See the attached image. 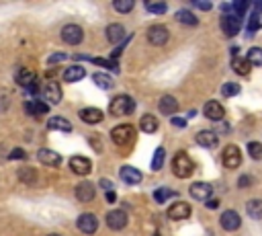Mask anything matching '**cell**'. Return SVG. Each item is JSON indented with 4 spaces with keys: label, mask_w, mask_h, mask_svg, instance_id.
<instances>
[{
    "label": "cell",
    "mask_w": 262,
    "mask_h": 236,
    "mask_svg": "<svg viewBox=\"0 0 262 236\" xmlns=\"http://www.w3.org/2000/svg\"><path fill=\"white\" fill-rule=\"evenodd\" d=\"M111 140L119 148L131 146L135 142V128L131 126V123H121V126H115L111 130Z\"/></svg>",
    "instance_id": "cell-1"
},
{
    "label": "cell",
    "mask_w": 262,
    "mask_h": 236,
    "mask_svg": "<svg viewBox=\"0 0 262 236\" xmlns=\"http://www.w3.org/2000/svg\"><path fill=\"white\" fill-rule=\"evenodd\" d=\"M135 111V101L129 94H117L115 99L109 103V113L115 117H123V115H131Z\"/></svg>",
    "instance_id": "cell-2"
},
{
    "label": "cell",
    "mask_w": 262,
    "mask_h": 236,
    "mask_svg": "<svg viewBox=\"0 0 262 236\" xmlns=\"http://www.w3.org/2000/svg\"><path fill=\"white\" fill-rule=\"evenodd\" d=\"M195 171V162L192 158L187 154V152H176L174 158H172V173L178 177V179H187L192 175Z\"/></svg>",
    "instance_id": "cell-3"
},
{
    "label": "cell",
    "mask_w": 262,
    "mask_h": 236,
    "mask_svg": "<svg viewBox=\"0 0 262 236\" xmlns=\"http://www.w3.org/2000/svg\"><path fill=\"white\" fill-rule=\"evenodd\" d=\"M222 160H224V166H225V169H229V171L238 169V166L242 164V152H240V148L233 146V144L225 146V148H224V154H222Z\"/></svg>",
    "instance_id": "cell-4"
},
{
    "label": "cell",
    "mask_w": 262,
    "mask_h": 236,
    "mask_svg": "<svg viewBox=\"0 0 262 236\" xmlns=\"http://www.w3.org/2000/svg\"><path fill=\"white\" fill-rule=\"evenodd\" d=\"M219 25H222V31L227 35V37H233L240 33V27H242V21L238 15H233V12H225V15L222 17V21H219Z\"/></svg>",
    "instance_id": "cell-5"
},
{
    "label": "cell",
    "mask_w": 262,
    "mask_h": 236,
    "mask_svg": "<svg viewBox=\"0 0 262 236\" xmlns=\"http://www.w3.org/2000/svg\"><path fill=\"white\" fill-rule=\"evenodd\" d=\"M170 37V31H168V27H164V25H151L150 29H148V41L151 46H164L168 41Z\"/></svg>",
    "instance_id": "cell-6"
},
{
    "label": "cell",
    "mask_w": 262,
    "mask_h": 236,
    "mask_svg": "<svg viewBox=\"0 0 262 236\" xmlns=\"http://www.w3.org/2000/svg\"><path fill=\"white\" fill-rule=\"evenodd\" d=\"M62 39L68 46H78L84 39V31H82L80 25H66L62 29Z\"/></svg>",
    "instance_id": "cell-7"
},
{
    "label": "cell",
    "mask_w": 262,
    "mask_h": 236,
    "mask_svg": "<svg viewBox=\"0 0 262 236\" xmlns=\"http://www.w3.org/2000/svg\"><path fill=\"white\" fill-rule=\"evenodd\" d=\"M219 224H222L224 230L227 232H233V230H238L242 226V220H240V214L238 212H233V210H227L222 214V218H219Z\"/></svg>",
    "instance_id": "cell-8"
},
{
    "label": "cell",
    "mask_w": 262,
    "mask_h": 236,
    "mask_svg": "<svg viewBox=\"0 0 262 236\" xmlns=\"http://www.w3.org/2000/svg\"><path fill=\"white\" fill-rule=\"evenodd\" d=\"M107 226L111 230H123L127 226V214L123 210H111L107 214Z\"/></svg>",
    "instance_id": "cell-9"
},
{
    "label": "cell",
    "mask_w": 262,
    "mask_h": 236,
    "mask_svg": "<svg viewBox=\"0 0 262 236\" xmlns=\"http://www.w3.org/2000/svg\"><path fill=\"white\" fill-rule=\"evenodd\" d=\"M76 226L80 232H84V234H94L96 230H99V220H96L94 214H82L76 222Z\"/></svg>",
    "instance_id": "cell-10"
},
{
    "label": "cell",
    "mask_w": 262,
    "mask_h": 236,
    "mask_svg": "<svg viewBox=\"0 0 262 236\" xmlns=\"http://www.w3.org/2000/svg\"><path fill=\"white\" fill-rule=\"evenodd\" d=\"M70 169H72L74 175L86 177V175L92 171V162H90L86 156H72V158H70Z\"/></svg>",
    "instance_id": "cell-11"
},
{
    "label": "cell",
    "mask_w": 262,
    "mask_h": 236,
    "mask_svg": "<svg viewBox=\"0 0 262 236\" xmlns=\"http://www.w3.org/2000/svg\"><path fill=\"white\" fill-rule=\"evenodd\" d=\"M166 214H168L170 220H187L192 214V210H190V205L187 201H176V203H172L168 207Z\"/></svg>",
    "instance_id": "cell-12"
},
{
    "label": "cell",
    "mask_w": 262,
    "mask_h": 236,
    "mask_svg": "<svg viewBox=\"0 0 262 236\" xmlns=\"http://www.w3.org/2000/svg\"><path fill=\"white\" fill-rule=\"evenodd\" d=\"M17 82L21 87L29 89V91H37V74L33 70H29V68H23V70L17 72Z\"/></svg>",
    "instance_id": "cell-13"
},
{
    "label": "cell",
    "mask_w": 262,
    "mask_h": 236,
    "mask_svg": "<svg viewBox=\"0 0 262 236\" xmlns=\"http://www.w3.org/2000/svg\"><path fill=\"white\" fill-rule=\"evenodd\" d=\"M107 39L111 41L113 46L117 44H123V41L127 39V33H125V27H123L121 23H113L107 27Z\"/></svg>",
    "instance_id": "cell-14"
},
{
    "label": "cell",
    "mask_w": 262,
    "mask_h": 236,
    "mask_svg": "<svg viewBox=\"0 0 262 236\" xmlns=\"http://www.w3.org/2000/svg\"><path fill=\"white\" fill-rule=\"evenodd\" d=\"M203 115H205L207 119H211V121H222L224 115H225V111H224L222 103L209 101V103H205V107H203Z\"/></svg>",
    "instance_id": "cell-15"
},
{
    "label": "cell",
    "mask_w": 262,
    "mask_h": 236,
    "mask_svg": "<svg viewBox=\"0 0 262 236\" xmlns=\"http://www.w3.org/2000/svg\"><path fill=\"white\" fill-rule=\"evenodd\" d=\"M80 119L84 121V123H88V126H96V123H101L103 119H105V113L101 109H96V107H86V109H82L80 111Z\"/></svg>",
    "instance_id": "cell-16"
},
{
    "label": "cell",
    "mask_w": 262,
    "mask_h": 236,
    "mask_svg": "<svg viewBox=\"0 0 262 236\" xmlns=\"http://www.w3.org/2000/svg\"><path fill=\"white\" fill-rule=\"evenodd\" d=\"M188 193L195 199H199V201H209L211 193H213V187L209 183H192L190 189H188Z\"/></svg>",
    "instance_id": "cell-17"
},
{
    "label": "cell",
    "mask_w": 262,
    "mask_h": 236,
    "mask_svg": "<svg viewBox=\"0 0 262 236\" xmlns=\"http://www.w3.org/2000/svg\"><path fill=\"white\" fill-rule=\"evenodd\" d=\"M121 181H125L127 185H140L142 183V173L135 169V166H121L119 171Z\"/></svg>",
    "instance_id": "cell-18"
},
{
    "label": "cell",
    "mask_w": 262,
    "mask_h": 236,
    "mask_svg": "<svg viewBox=\"0 0 262 236\" xmlns=\"http://www.w3.org/2000/svg\"><path fill=\"white\" fill-rule=\"evenodd\" d=\"M37 158L41 164H47V166H60L62 164V156L58 154V152H53L49 148H41L37 152Z\"/></svg>",
    "instance_id": "cell-19"
},
{
    "label": "cell",
    "mask_w": 262,
    "mask_h": 236,
    "mask_svg": "<svg viewBox=\"0 0 262 236\" xmlns=\"http://www.w3.org/2000/svg\"><path fill=\"white\" fill-rule=\"evenodd\" d=\"M94 193H96V189H94V185H92L90 181H82V183L76 187V197H78V201H82V203L92 201V199H94Z\"/></svg>",
    "instance_id": "cell-20"
},
{
    "label": "cell",
    "mask_w": 262,
    "mask_h": 236,
    "mask_svg": "<svg viewBox=\"0 0 262 236\" xmlns=\"http://www.w3.org/2000/svg\"><path fill=\"white\" fill-rule=\"evenodd\" d=\"M41 94H43V99H47L51 105H58L62 101V89H60L58 82H47Z\"/></svg>",
    "instance_id": "cell-21"
},
{
    "label": "cell",
    "mask_w": 262,
    "mask_h": 236,
    "mask_svg": "<svg viewBox=\"0 0 262 236\" xmlns=\"http://www.w3.org/2000/svg\"><path fill=\"white\" fill-rule=\"evenodd\" d=\"M158 109H160V113H164V115H174L178 111V101L174 99L172 94H164L160 99V103H158Z\"/></svg>",
    "instance_id": "cell-22"
},
{
    "label": "cell",
    "mask_w": 262,
    "mask_h": 236,
    "mask_svg": "<svg viewBox=\"0 0 262 236\" xmlns=\"http://www.w3.org/2000/svg\"><path fill=\"white\" fill-rule=\"evenodd\" d=\"M217 142H219V138H217V134L211 132V130H203V132L197 134V144L203 146V148H215Z\"/></svg>",
    "instance_id": "cell-23"
},
{
    "label": "cell",
    "mask_w": 262,
    "mask_h": 236,
    "mask_svg": "<svg viewBox=\"0 0 262 236\" xmlns=\"http://www.w3.org/2000/svg\"><path fill=\"white\" fill-rule=\"evenodd\" d=\"M84 76H86V70L82 66H78V64L68 66L66 70H64V80L66 82H78V80H82Z\"/></svg>",
    "instance_id": "cell-24"
},
{
    "label": "cell",
    "mask_w": 262,
    "mask_h": 236,
    "mask_svg": "<svg viewBox=\"0 0 262 236\" xmlns=\"http://www.w3.org/2000/svg\"><path fill=\"white\" fill-rule=\"evenodd\" d=\"M25 111L29 113L31 117H39V115H45L49 111L47 103H41V101H27L25 103Z\"/></svg>",
    "instance_id": "cell-25"
},
{
    "label": "cell",
    "mask_w": 262,
    "mask_h": 236,
    "mask_svg": "<svg viewBox=\"0 0 262 236\" xmlns=\"http://www.w3.org/2000/svg\"><path fill=\"white\" fill-rule=\"evenodd\" d=\"M47 128L49 130H58V132H72V123L64 119V117H51L47 121Z\"/></svg>",
    "instance_id": "cell-26"
},
{
    "label": "cell",
    "mask_w": 262,
    "mask_h": 236,
    "mask_svg": "<svg viewBox=\"0 0 262 236\" xmlns=\"http://www.w3.org/2000/svg\"><path fill=\"white\" fill-rule=\"evenodd\" d=\"M231 68H233V72L236 74H240V76H248L250 74V62H248L246 58H233V62H231Z\"/></svg>",
    "instance_id": "cell-27"
},
{
    "label": "cell",
    "mask_w": 262,
    "mask_h": 236,
    "mask_svg": "<svg viewBox=\"0 0 262 236\" xmlns=\"http://www.w3.org/2000/svg\"><path fill=\"white\" fill-rule=\"evenodd\" d=\"M140 128H142V132H146V134H154V132H158V119L154 117V115H144L142 119H140Z\"/></svg>",
    "instance_id": "cell-28"
},
{
    "label": "cell",
    "mask_w": 262,
    "mask_h": 236,
    "mask_svg": "<svg viewBox=\"0 0 262 236\" xmlns=\"http://www.w3.org/2000/svg\"><path fill=\"white\" fill-rule=\"evenodd\" d=\"M246 214L252 220H262V201L260 199H252L246 203Z\"/></svg>",
    "instance_id": "cell-29"
},
{
    "label": "cell",
    "mask_w": 262,
    "mask_h": 236,
    "mask_svg": "<svg viewBox=\"0 0 262 236\" xmlns=\"http://www.w3.org/2000/svg\"><path fill=\"white\" fill-rule=\"evenodd\" d=\"M176 21L178 23H183V25H188V27H195L197 23H199V19L192 15L190 10H187V8H183V10H178L176 12Z\"/></svg>",
    "instance_id": "cell-30"
},
{
    "label": "cell",
    "mask_w": 262,
    "mask_h": 236,
    "mask_svg": "<svg viewBox=\"0 0 262 236\" xmlns=\"http://www.w3.org/2000/svg\"><path fill=\"white\" fill-rule=\"evenodd\" d=\"M170 197H178V193L168 189V187H160V189L154 191V201L156 203H164V201H168Z\"/></svg>",
    "instance_id": "cell-31"
},
{
    "label": "cell",
    "mask_w": 262,
    "mask_h": 236,
    "mask_svg": "<svg viewBox=\"0 0 262 236\" xmlns=\"http://www.w3.org/2000/svg\"><path fill=\"white\" fill-rule=\"evenodd\" d=\"M92 80H94V85L99 87V89H103V91H109V89H113V78L109 76V74L96 72V74L92 76Z\"/></svg>",
    "instance_id": "cell-32"
},
{
    "label": "cell",
    "mask_w": 262,
    "mask_h": 236,
    "mask_svg": "<svg viewBox=\"0 0 262 236\" xmlns=\"http://www.w3.org/2000/svg\"><path fill=\"white\" fill-rule=\"evenodd\" d=\"M19 179L27 185H33L37 181V171L31 166H23V169H19Z\"/></svg>",
    "instance_id": "cell-33"
},
{
    "label": "cell",
    "mask_w": 262,
    "mask_h": 236,
    "mask_svg": "<svg viewBox=\"0 0 262 236\" xmlns=\"http://www.w3.org/2000/svg\"><path fill=\"white\" fill-rule=\"evenodd\" d=\"M164 158H166V150H164V146H158L156 148V154L154 158H151V171H162V166H164Z\"/></svg>",
    "instance_id": "cell-34"
},
{
    "label": "cell",
    "mask_w": 262,
    "mask_h": 236,
    "mask_svg": "<svg viewBox=\"0 0 262 236\" xmlns=\"http://www.w3.org/2000/svg\"><path fill=\"white\" fill-rule=\"evenodd\" d=\"M248 62H250V66H262V47H252L250 51H248Z\"/></svg>",
    "instance_id": "cell-35"
},
{
    "label": "cell",
    "mask_w": 262,
    "mask_h": 236,
    "mask_svg": "<svg viewBox=\"0 0 262 236\" xmlns=\"http://www.w3.org/2000/svg\"><path fill=\"white\" fill-rule=\"evenodd\" d=\"M133 6H135L133 0H115V2H113V8L117 12H131Z\"/></svg>",
    "instance_id": "cell-36"
},
{
    "label": "cell",
    "mask_w": 262,
    "mask_h": 236,
    "mask_svg": "<svg viewBox=\"0 0 262 236\" xmlns=\"http://www.w3.org/2000/svg\"><path fill=\"white\" fill-rule=\"evenodd\" d=\"M222 94L224 96H236V94H240V85H236V82H225V85L222 87Z\"/></svg>",
    "instance_id": "cell-37"
},
{
    "label": "cell",
    "mask_w": 262,
    "mask_h": 236,
    "mask_svg": "<svg viewBox=\"0 0 262 236\" xmlns=\"http://www.w3.org/2000/svg\"><path fill=\"white\" fill-rule=\"evenodd\" d=\"M146 10L148 12H154V15H164L168 10V6L164 2H146Z\"/></svg>",
    "instance_id": "cell-38"
},
{
    "label": "cell",
    "mask_w": 262,
    "mask_h": 236,
    "mask_svg": "<svg viewBox=\"0 0 262 236\" xmlns=\"http://www.w3.org/2000/svg\"><path fill=\"white\" fill-rule=\"evenodd\" d=\"M248 154H250L254 160H260L262 158V144L260 142H250L248 144Z\"/></svg>",
    "instance_id": "cell-39"
},
{
    "label": "cell",
    "mask_w": 262,
    "mask_h": 236,
    "mask_svg": "<svg viewBox=\"0 0 262 236\" xmlns=\"http://www.w3.org/2000/svg\"><path fill=\"white\" fill-rule=\"evenodd\" d=\"M260 27H262V15L260 12H254L250 21H248V31H258Z\"/></svg>",
    "instance_id": "cell-40"
},
{
    "label": "cell",
    "mask_w": 262,
    "mask_h": 236,
    "mask_svg": "<svg viewBox=\"0 0 262 236\" xmlns=\"http://www.w3.org/2000/svg\"><path fill=\"white\" fill-rule=\"evenodd\" d=\"M96 66H105V68H111V70H117V60H103V58H96L94 60Z\"/></svg>",
    "instance_id": "cell-41"
},
{
    "label": "cell",
    "mask_w": 262,
    "mask_h": 236,
    "mask_svg": "<svg viewBox=\"0 0 262 236\" xmlns=\"http://www.w3.org/2000/svg\"><path fill=\"white\" fill-rule=\"evenodd\" d=\"M21 158H27V152L23 148H15L12 152H8V160H21Z\"/></svg>",
    "instance_id": "cell-42"
},
{
    "label": "cell",
    "mask_w": 262,
    "mask_h": 236,
    "mask_svg": "<svg viewBox=\"0 0 262 236\" xmlns=\"http://www.w3.org/2000/svg\"><path fill=\"white\" fill-rule=\"evenodd\" d=\"M8 105H10L8 94L6 93H0V113H4V111L8 109Z\"/></svg>",
    "instance_id": "cell-43"
},
{
    "label": "cell",
    "mask_w": 262,
    "mask_h": 236,
    "mask_svg": "<svg viewBox=\"0 0 262 236\" xmlns=\"http://www.w3.org/2000/svg\"><path fill=\"white\" fill-rule=\"evenodd\" d=\"M66 60V53H53L49 58V64H58V62H64Z\"/></svg>",
    "instance_id": "cell-44"
},
{
    "label": "cell",
    "mask_w": 262,
    "mask_h": 236,
    "mask_svg": "<svg viewBox=\"0 0 262 236\" xmlns=\"http://www.w3.org/2000/svg\"><path fill=\"white\" fill-rule=\"evenodd\" d=\"M195 4H197V8H201V10H211V2H203V0H195Z\"/></svg>",
    "instance_id": "cell-45"
},
{
    "label": "cell",
    "mask_w": 262,
    "mask_h": 236,
    "mask_svg": "<svg viewBox=\"0 0 262 236\" xmlns=\"http://www.w3.org/2000/svg\"><path fill=\"white\" fill-rule=\"evenodd\" d=\"M240 187H248V185H252V177H248V175H244V177H240V183H238Z\"/></svg>",
    "instance_id": "cell-46"
},
{
    "label": "cell",
    "mask_w": 262,
    "mask_h": 236,
    "mask_svg": "<svg viewBox=\"0 0 262 236\" xmlns=\"http://www.w3.org/2000/svg\"><path fill=\"white\" fill-rule=\"evenodd\" d=\"M172 126H174V128H185V126H187V121L181 119V117H172Z\"/></svg>",
    "instance_id": "cell-47"
},
{
    "label": "cell",
    "mask_w": 262,
    "mask_h": 236,
    "mask_svg": "<svg viewBox=\"0 0 262 236\" xmlns=\"http://www.w3.org/2000/svg\"><path fill=\"white\" fill-rule=\"evenodd\" d=\"M107 201L109 203H115L117 201V193L115 191H107Z\"/></svg>",
    "instance_id": "cell-48"
},
{
    "label": "cell",
    "mask_w": 262,
    "mask_h": 236,
    "mask_svg": "<svg viewBox=\"0 0 262 236\" xmlns=\"http://www.w3.org/2000/svg\"><path fill=\"white\" fill-rule=\"evenodd\" d=\"M101 187H103V189H107V191H111V187H113V185H111V181H109V179H101Z\"/></svg>",
    "instance_id": "cell-49"
},
{
    "label": "cell",
    "mask_w": 262,
    "mask_h": 236,
    "mask_svg": "<svg viewBox=\"0 0 262 236\" xmlns=\"http://www.w3.org/2000/svg\"><path fill=\"white\" fill-rule=\"evenodd\" d=\"M205 205L209 207V210H215V207L219 205V201H217V199H209V201H205Z\"/></svg>",
    "instance_id": "cell-50"
},
{
    "label": "cell",
    "mask_w": 262,
    "mask_h": 236,
    "mask_svg": "<svg viewBox=\"0 0 262 236\" xmlns=\"http://www.w3.org/2000/svg\"><path fill=\"white\" fill-rule=\"evenodd\" d=\"M4 158H8V152H4V148L0 146V162H2Z\"/></svg>",
    "instance_id": "cell-51"
},
{
    "label": "cell",
    "mask_w": 262,
    "mask_h": 236,
    "mask_svg": "<svg viewBox=\"0 0 262 236\" xmlns=\"http://www.w3.org/2000/svg\"><path fill=\"white\" fill-rule=\"evenodd\" d=\"M262 10V2H256V12H260Z\"/></svg>",
    "instance_id": "cell-52"
},
{
    "label": "cell",
    "mask_w": 262,
    "mask_h": 236,
    "mask_svg": "<svg viewBox=\"0 0 262 236\" xmlns=\"http://www.w3.org/2000/svg\"><path fill=\"white\" fill-rule=\"evenodd\" d=\"M154 236H162V234H160V232H154Z\"/></svg>",
    "instance_id": "cell-53"
},
{
    "label": "cell",
    "mask_w": 262,
    "mask_h": 236,
    "mask_svg": "<svg viewBox=\"0 0 262 236\" xmlns=\"http://www.w3.org/2000/svg\"><path fill=\"white\" fill-rule=\"evenodd\" d=\"M49 236H60V234H49Z\"/></svg>",
    "instance_id": "cell-54"
}]
</instances>
